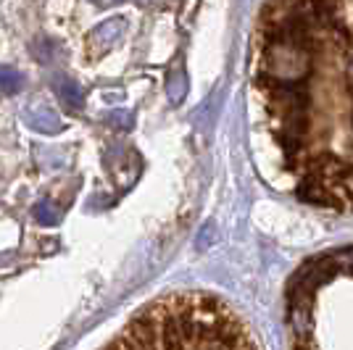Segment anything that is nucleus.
Instances as JSON below:
<instances>
[{
  "mask_svg": "<svg viewBox=\"0 0 353 350\" xmlns=\"http://www.w3.org/2000/svg\"><path fill=\"white\" fill-rule=\"evenodd\" d=\"M34 219L45 224V227H56L59 224V214H56V208L50 200H43V203L34 205Z\"/></svg>",
  "mask_w": 353,
  "mask_h": 350,
  "instance_id": "1a4fd4ad",
  "label": "nucleus"
},
{
  "mask_svg": "<svg viewBox=\"0 0 353 350\" xmlns=\"http://www.w3.org/2000/svg\"><path fill=\"white\" fill-rule=\"evenodd\" d=\"M30 124L34 130L45 132V134L61 130V121L56 116V111H50L48 105H34V108H30Z\"/></svg>",
  "mask_w": 353,
  "mask_h": 350,
  "instance_id": "39448f33",
  "label": "nucleus"
},
{
  "mask_svg": "<svg viewBox=\"0 0 353 350\" xmlns=\"http://www.w3.org/2000/svg\"><path fill=\"white\" fill-rule=\"evenodd\" d=\"M108 124L111 127H117V130H132V114L130 111H114L111 116H108Z\"/></svg>",
  "mask_w": 353,
  "mask_h": 350,
  "instance_id": "9d476101",
  "label": "nucleus"
},
{
  "mask_svg": "<svg viewBox=\"0 0 353 350\" xmlns=\"http://www.w3.org/2000/svg\"><path fill=\"white\" fill-rule=\"evenodd\" d=\"M103 350H259L245 321L206 292L153 300Z\"/></svg>",
  "mask_w": 353,
  "mask_h": 350,
  "instance_id": "f03ea898",
  "label": "nucleus"
},
{
  "mask_svg": "<svg viewBox=\"0 0 353 350\" xmlns=\"http://www.w3.org/2000/svg\"><path fill=\"white\" fill-rule=\"evenodd\" d=\"M166 92H169L172 103H182V98L188 95V76L182 72H174L166 82Z\"/></svg>",
  "mask_w": 353,
  "mask_h": 350,
  "instance_id": "6e6552de",
  "label": "nucleus"
},
{
  "mask_svg": "<svg viewBox=\"0 0 353 350\" xmlns=\"http://www.w3.org/2000/svg\"><path fill=\"white\" fill-rule=\"evenodd\" d=\"M250 82L295 192L353 211V0H269Z\"/></svg>",
  "mask_w": 353,
  "mask_h": 350,
  "instance_id": "f257e3e1",
  "label": "nucleus"
},
{
  "mask_svg": "<svg viewBox=\"0 0 353 350\" xmlns=\"http://www.w3.org/2000/svg\"><path fill=\"white\" fill-rule=\"evenodd\" d=\"M59 92H61V98L69 103V105H74V108H79V105L85 103V90L79 88L74 79H63V82H59Z\"/></svg>",
  "mask_w": 353,
  "mask_h": 350,
  "instance_id": "0eeeda50",
  "label": "nucleus"
},
{
  "mask_svg": "<svg viewBox=\"0 0 353 350\" xmlns=\"http://www.w3.org/2000/svg\"><path fill=\"white\" fill-rule=\"evenodd\" d=\"M293 350H353V248L309 261L288 287Z\"/></svg>",
  "mask_w": 353,
  "mask_h": 350,
  "instance_id": "7ed1b4c3",
  "label": "nucleus"
},
{
  "mask_svg": "<svg viewBox=\"0 0 353 350\" xmlns=\"http://www.w3.org/2000/svg\"><path fill=\"white\" fill-rule=\"evenodd\" d=\"M121 32H124V21H121V19H108L105 24L95 27L88 37L90 53H92V56H98V53L111 50V48L117 45L119 37H121Z\"/></svg>",
  "mask_w": 353,
  "mask_h": 350,
  "instance_id": "20e7f679",
  "label": "nucleus"
},
{
  "mask_svg": "<svg viewBox=\"0 0 353 350\" xmlns=\"http://www.w3.org/2000/svg\"><path fill=\"white\" fill-rule=\"evenodd\" d=\"M21 90V74L14 66H0V92L16 95Z\"/></svg>",
  "mask_w": 353,
  "mask_h": 350,
  "instance_id": "423d86ee",
  "label": "nucleus"
}]
</instances>
